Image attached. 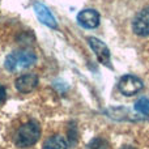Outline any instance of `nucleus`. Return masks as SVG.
<instances>
[{"label":"nucleus","mask_w":149,"mask_h":149,"mask_svg":"<svg viewBox=\"0 0 149 149\" xmlns=\"http://www.w3.org/2000/svg\"><path fill=\"white\" fill-rule=\"evenodd\" d=\"M37 62V55L30 50H17L9 54L5 59V68L9 72H22Z\"/></svg>","instance_id":"1"},{"label":"nucleus","mask_w":149,"mask_h":149,"mask_svg":"<svg viewBox=\"0 0 149 149\" xmlns=\"http://www.w3.org/2000/svg\"><path fill=\"white\" fill-rule=\"evenodd\" d=\"M41 136V127L37 122L30 120L22 124L16 134V145L20 148H28L34 145Z\"/></svg>","instance_id":"2"},{"label":"nucleus","mask_w":149,"mask_h":149,"mask_svg":"<svg viewBox=\"0 0 149 149\" xmlns=\"http://www.w3.org/2000/svg\"><path fill=\"white\" fill-rule=\"evenodd\" d=\"M143 86H144L143 81L139 77L134 76V74H126V76L122 77L118 82L119 92H120L122 94L127 95V97L139 93L140 90L143 89Z\"/></svg>","instance_id":"3"},{"label":"nucleus","mask_w":149,"mask_h":149,"mask_svg":"<svg viewBox=\"0 0 149 149\" xmlns=\"http://www.w3.org/2000/svg\"><path fill=\"white\" fill-rule=\"evenodd\" d=\"M132 29L137 36H149V7L144 8L136 15L134 22H132Z\"/></svg>","instance_id":"4"},{"label":"nucleus","mask_w":149,"mask_h":149,"mask_svg":"<svg viewBox=\"0 0 149 149\" xmlns=\"http://www.w3.org/2000/svg\"><path fill=\"white\" fill-rule=\"evenodd\" d=\"M88 42H89L90 49L94 51L95 56L98 58V60L102 64L110 65V50H109V47L102 41H100L98 38H94V37L88 38Z\"/></svg>","instance_id":"5"},{"label":"nucleus","mask_w":149,"mask_h":149,"mask_svg":"<svg viewBox=\"0 0 149 149\" xmlns=\"http://www.w3.org/2000/svg\"><path fill=\"white\" fill-rule=\"evenodd\" d=\"M77 21L82 28L94 29L100 24V15L94 9H84L77 15Z\"/></svg>","instance_id":"6"},{"label":"nucleus","mask_w":149,"mask_h":149,"mask_svg":"<svg viewBox=\"0 0 149 149\" xmlns=\"http://www.w3.org/2000/svg\"><path fill=\"white\" fill-rule=\"evenodd\" d=\"M38 85V77L34 73H28V74H22L16 80V88L18 92L21 93H30Z\"/></svg>","instance_id":"7"},{"label":"nucleus","mask_w":149,"mask_h":149,"mask_svg":"<svg viewBox=\"0 0 149 149\" xmlns=\"http://www.w3.org/2000/svg\"><path fill=\"white\" fill-rule=\"evenodd\" d=\"M34 10H36V15H37V17H38V20L41 21L42 24H45V25L50 26V28H52V29L58 28L56 20H55V17L52 16V13L50 12V9L46 5H43L42 3H36V4H34Z\"/></svg>","instance_id":"8"},{"label":"nucleus","mask_w":149,"mask_h":149,"mask_svg":"<svg viewBox=\"0 0 149 149\" xmlns=\"http://www.w3.org/2000/svg\"><path fill=\"white\" fill-rule=\"evenodd\" d=\"M43 149H68V144L64 140V137L55 135V136H51L45 143Z\"/></svg>","instance_id":"9"},{"label":"nucleus","mask_w":149,"mask_h":149,"mask_svg":"<svg viewBox=\"0 0 149 149\" xmlns=\"http://www.w3.org/2000/svg\"><path fill=\"white\" fill-rule=\"evenodd\" d=\"M135 110L139 111L141 115H149V100L148 98H140L135 103Z\"/></svg>","instance_id":"10"},{"label":"nucleus","mask_w":149,"mask_h":149,"mask_svg":"<svg viewBox=\"0 0 149 149\" xmlns=\"http://www.w3.org/2000/svg\"><path fill=\"white\" fill-rule=\"evenodd\" d=\"M88 149H110V144L103 137H95L89 143Z\"/></svg>","instance_id":"11"},{"label":"nucleus","mask_w":149,"mask_h":149,"mask_svg":"<svg viewBox=\"0 0 149 149\" xmlns=\"http://www.w3.org/2000/svg\"><path fill=\"white\" fill-rule=\"evenodd\" d=\"M5 94H7V92H5V88L3 86V85H0V103L4 102V100H5Z\"/></svg>","instance_id":"12"},{"label":"nucleus","mask_w":149,"mask_h":149,"mask_svg":"<svg viewBox=\"0 0 149 149\" xmlns=\"http://www.w3.org/2000/svg\"><path fill=\"white\" fill-rule=\"evenodd\" d=\"M122 149H136V148H134V147H130V145H126V147H123Z\"/></svg>","instance_id":"13"}]
</instances>
